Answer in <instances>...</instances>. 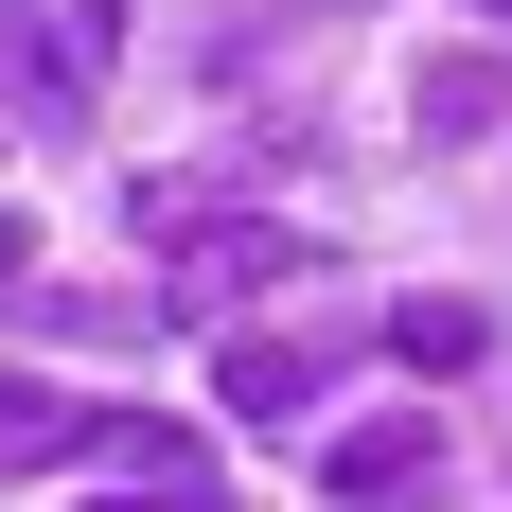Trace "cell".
<instances>
[{
    "label": "cell",
    "mask_w": 512,
    "mask_h": 512,
    "mask_svg": "<svg viewBox=\"0 0 512 512\" xmlns=\"http://www.w3.org/2000/svg\"><path fill=\"white\" fill-rule=\"evenodd\" d=\"M318 495L336 512H442V407H371L318 442Z\"/></svg>",
    "instance_id": "1"
},
{
    "label": "cell",
    "mask_w": 512,
    "mask_h": 512,
    "mask_svg": "<svg viewBox=\"0 0 512 512\" xmlns=\"http://www.w3.org/2000/svg\"><path fill=\"white\" fill-rule=\"evenodd\" d=\"M124 71V0H18V89L36 106H89Z\"/></svg>",
    "instance_id": "2"
},
{
    "label": "cell",
    "mask_w": 512,
    "mask_h": 512,
    "mask_svg": "<svg viewBox=\"0 0 512 512\" xmlns=\"http://www.w3.org/2000/svg\"><path fill=\"white\" fill-rule=\"evenodd\" d=\"M106 442V407L89 389H53V371H0V477H71Z\"/></svg>",
    "instance_id": "3"
},
{
    "label": "cell",
    "mask_w": 512,
    "mask_h": 512,
    "mask_svg": "<svg viewBox=\"0 0 512 512\" xmlns=\"http://www.w3.org/2000/svg\"><path fill=\"white\" fill-rule=\"evenodd\" d=\"M212 389H230L248 424H301V407H318V354H301V336H230V354H212Z\"/></svg>",
    "instance_id": "4"
},
{
    "label": "cell",
    "mask_w": 512,
    "mask_h": 512,
    "mask_svg": "<svg viewBox=\"0 0 512 512\" xmlns=\"http://www.w3.org/2000/svg\"><path fill=\"white\" fill-rule=\"evenodd\" d=\"M424 124H442V142H495V124H512V71H495V53H442V71H424Z\"/></svg>",
    "instance_id": "5"
},
{
    "label": "cell",
    "mask_w": 512,
    "mask_h": 512,
    "mask_svg": "<svg viewBox=\"0 0 512 512\" xmlns=\"http://www.w3.org/2000/svg\"><path fill=\"white\" fill-rule=\"evenodd\" d=\"M389 354H407V371H477V354H495V318H477V301H407V318H389Z\"/></svg>",
    "instance_id": "6"
},
{
    "label": "cell",
    "mask_w": 512,
    "mask_h": 512,
    "mask_svg": "<svg viewBox=\"0 0 512 512\" xmlns=\"http://www.w3.org/2000/svg\"><path fill=\"white\" fill-rule=\"evenodd\" d=\"M124 512H230V495H212V460H195V477H142Z\"/></svg>",
    "instance_id": "7"
},
{
    "label": "cell",
    "mask_w": 512,
    "mask_h": 512,
    "mask_svg": "<svg viewBox=\"0 0 512 512\" xmlns=\"http://www.w3.org/2000/svg\"><path fill=\"white\" fill-rule=\"evenodd\" d=\"M18 265H36V230H18V212H0V283H18Z\"/></svg>",
    "instance_id": "8"
},
{
    "label": "cell",
    "mask_w": 512,
    "mask_h": 512,
    "mask_svg": "<svg viewBox=\"0 0 512 512\" xmlns=\"http://www.w3.org/2000/svg\"><path fill=\"white\" fill-rule=\"evenodd\" d=\"M477 18H512V0H477Z\"/></svg>",
    "instance_id": "9"
}]
</instances>
